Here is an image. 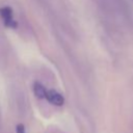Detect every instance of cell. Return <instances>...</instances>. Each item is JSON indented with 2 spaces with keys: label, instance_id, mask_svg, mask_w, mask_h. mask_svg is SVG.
Listing matches in <instances>:
<instances>
[{
  "label": "cell",
  "instance_id": "obj_1",
  "mask_svg": "<svg viewBox=\"0 0 133 133\" xmlns=\"http://www.w3.org/2000/svg\"><path fill=\"white\" fill-rule=\"evenodd\" d=\"M0 16L2 17V19L4 21V24L6 26L11 27V28H15L17 26L16 21L12 19V10H11L10 7L5 6V7L0 8Z\"/></svg>",
  "mask_w": 133,
  "mask_h": 133
},
{
  "label": "cell",
  "instance_id": "obj_2",
  "mask_svg": "<svg viewBox=\"0 0 133 133\" xmlns=\"http://www.w3.org/2000/svg\"><path fill=\"white\" fill-rule=\"evenodd\" d=\"M46 99H47L51 104H53V105H55V106H61V105L64 103V99H63L62 95L59 94L58 91L54 90V89L47 90Z\"/></svg>",
  "mask_w": 133,
  "mask_h": 133
},
{
  "label": "cell",
  "instance_id": "obj_3",
  "mask_svg": "<svg viewBox=\"0 0 133 133\" xmlns=\"http://www.w3.org/2000/svg\"><path fill=\"white\" fill-rule=\"evenodd\" d=\"M33 91L34 95L39 98V99H44L46 98V94H47V89L45 88V86L43 84H41L39 82H35L33 85Z\"/></svg>",
  "mask_w": 133,
  "mask_h": 133
},
{
  "label": "cell",
  "instance_id": "obj_4",
  "mask_svg": "<svg viewBox=\"0 0 133 133\" xmlns=\"http://www.w3.org/2000/svg\"><path fill=\"white\" fill-rule=\"evenodd\" d=\"M17 133H25V128H24V125L19 124V125L17 126Z\"/></svg>",
  "mask_w": 133,
  "mask_h": 133
}]
</instances>
